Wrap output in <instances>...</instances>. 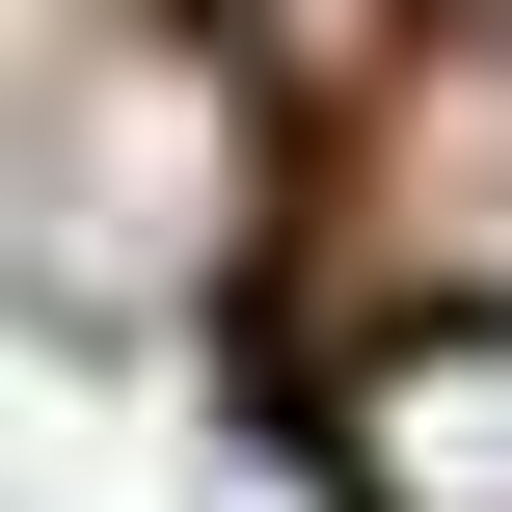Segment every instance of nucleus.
<instances>
[{"instance_id": "1", "label": "nucleus", "mask_w": 512, "mask_h": 512, "mask_svg": "<svg viewBox=\"0 0 512 512\" xmlns=\"http://www.w3.org/2000/svg\"><path fill=\"white\" fill-rule=\"evenodd\" d=\"M216 216H243V108L189 81V54H54L27 108H0V324H54V351H108V324H162L189 270H216Z\"/></svg>"}, {"instance_id": "2", "label": "nucleus", "mask_w": 512, "mask_h": 512, "mask_svg": "<svg viewBox=\"0 0 512 512\" xmlns=\"http://www.w3.org/2000/svg\"><path fill=\"white\" fill-rule=\"evenodd\" d=\"M324 459H351V512H512V297H486V324H405V351H351Z\"/></svg>"}, {"instance_id": "3", "label": "nucleus", "mask_w": 512, "mask_h": 512, "mask_svg": "<svg viewBox=\"0 0 512 512\" xmlns=\"http://www.w3.org/2000/svg\"><path fill=\"white\" fill-rule=\"evenodd\" d=\"M486 27H512V0H486Z\"/></svg>"}]
</instances>
